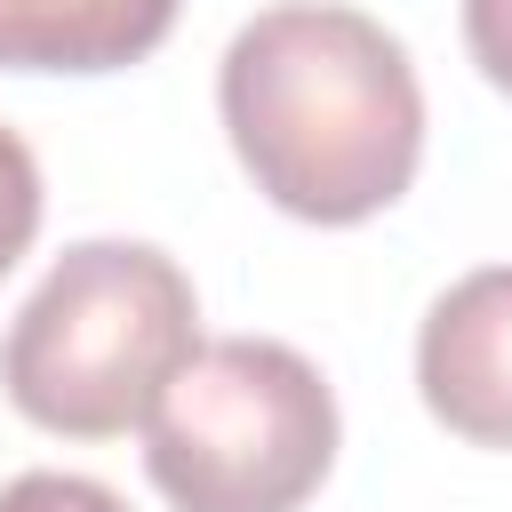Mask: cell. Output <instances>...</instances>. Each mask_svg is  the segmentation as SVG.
<instances>
[{
	"instance_id": "1",
	"label": "cell",
	"mask_w": 512,
	"mask_h": 512,
	"mask_svg": "<svg viewBox=\"0 0 512 512\" xmlns=\"http://www.w3.org/2000/svg\"><path fill=\"white\" fill-rule=\"evenodd\" d=\"M216 112L256 192L304 224L392 208L424 160V88L408 48L336 0L248 16L224 48Z\"/></svg>"
},
{
	"instance_id": "2",
	"label": "cell",
	"mask_w": 512,
	"mask_h": 512,
	"mask_svg": "<svg viewBox=\"0 0 512 512\" xmlns=\"http://www.w3.org/2000/svg\"><path fill=\"white\" fill-rule=\"evenodd\" d=\"M200 352V296L152 240H80L0 336V392L64 440H120Z\"/></svg>"
},
{
	"instance_id": "3",
	"label": "cell",
	"mask_w": 512,
	"mask_h": 512,
	"mask_svg": "<svg viewBox=\"0 0 512 512\" xmlns=\"http://www.w3.org/2000/svg\"><path fill=\"white\" fill-rule=\"evenodd\" d=\"M336 464V392L280 336L200 344L144 416V472L176 512H304Z\"/></svg>"
},
{
	"instance_id": "4",
	"label": "cell",
	"mask_w": 512,
	"mask_h": 512,
	"mask_svg": "<svg viewBox=\"0 0 512 512\" xmlns=\"http://www.w3.org/2000/svg\"><path fill=\"white\" fill-rule=\"evenodd\" d=\"M416 392L424 408L472 440V448H512V264L464 272L416 336Z\"/></svg>"
},
{
	"instance_id": "5",
	"label": "cell",
	"mask_w": 512,
	"mask_h": 512,
	"mask_svg": "<svg viewBox=\"0 0 512 512\" xmlns=\"http://www.w3.org/2000/svg\"><path fill=\"white\" fill-rule=\"evenodd\" d=\"M184 0H0V72H120L176 32Z\"/></svg>"
},
{
	"instance_id": "6",
	"label": "cell",
	"mask_w": 512,
	"mask_h": 512,
	"mask_svg": "<svg viewBox=\"0 0 512 512\" xmlns=\"http://www.w3.org/2000/svg\"><path fill=\"white\" fill-rule=\"evenodd\" d=\"M40 232V160L16 128H0V272L32 248Z\"/></svg>"
},
{
	"instance_id": "7",
	"label": "cell",
	"mask_w": 512,
	"mask_h": 512,
	"mask_svg": "<svg viewBox=\"0 0 512 512\" xmlns=\"http://www.w3.org/2000/svg\"><path fill=\"white\" fill-rule=\"evenodd\" d=\"M0 512H128L104 480H80V472H16L0 488Z\"/></svg>"
},
{
	"instance_id": "8",
	"label": "cell",
	"mask_w": 512,
	"mask_h": 512,
	"mask_svg": "<svg viewBox=\"0 0 512 512\" xmlns=\"http://www.w3.org/2000/svg\"><path fill=\"white\" fill-rule=\"evenodd\" d=\"M464 48L512 96V0H464Z\"/></svg>"
}]
</instances>
